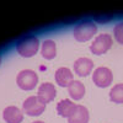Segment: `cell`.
Segmentation results:
<instances>
[{"label":"cell","mask_w":123,"mask_h":123,"mask_svg":"<svg viewBox=\"0 0 123 123\" xmlns=\"http://www.w3.org/2000/svg\"><path fill=\"white\" fill-rule=\"evenodd\" d=\"M75 108H76V105L69 98H64V100L59 101L58 105H57L58 115H60L62 117H65V118H69L71 115H73Z\"/></svg>","instance_id":"cell-11"},{"label":"cell","mask_w":123,"mask_h":123,"mask_svg":"<svg viewBox=\"0 0 123 123\" xmlns=\"http://www.w3.org/2000/svg\"><path fill=\"white\" fill-rule=\"evenodd\" d=\"M97 32V26L92 21H83L74 27V38L78 42H86Z\"/></svg>","instance_id":"cell-2"},{"label":"cell","mask_w":123,"mask_h":123,"mask_svg":"<svg viewBox=\"0 0 123 123\" xmlns=\"http://www.w3.org/2000/svg\"><path fill=\"white\" fill-rule=\"evenodd\" d=\"M3 118L7 123H21L24 119V112L16 106H7L3 111Z\"/></svg>","instance_id":"cell-9"},{"label":"cell","mask_w":123,"mask_h":123,"mask_svg":"<svg viewBox=\"0 0 123 123\" xmlns=\"http://www.w3.org/2000/svg\"><path fill=\"white\" fill-rule=\"evenodd\" d=\"M46 110V105L42 104L37 96H30L24 101L22 111L28 116H39Z\"/></svg>","instance_id":"cell-6"},{"label":"cell","mask_w":123,"mask_h":123,"mask_svg":"<svg viewBox=\"0 0 123 123\" xmlns=\"http://www.w3.org/2000/svg\"><path fill=\"white\" fill-rule=\"evenodd\" d=\"M110 98L116 104H123V84H117L111 89Z\"/></svg>","instance_id":"cell-15"},{"label":"cell","mask_w":123,"mask_h":123,"mask_svg":"<svg viewBox=\"0 0 123 123\" xmlns=\"http://www.w3.org/2000/svg\"><path fill=\"white\" fill-rule=\"evenodd\" d=\"M113 36H115V39L119 44H123V22H119L115 26Z\"/></svg>","instance_id":"cell-16"},{"label":"cell","mask_w":123,"mask_h":123,"mask_svg":"<svg viewBox=\"0 0 123 123\" xmlns=\"http://www.w3.org/2000/svg\"><path fill=\"white\" fill-rule=\"evenodd\" d=\"M55 81L59 86L68 87L73 81V73L68 68H59L55 71Z\"/></svg>","instance_id":"cell-12"},{"label":"cell","mask_w":123,"mask_h":123,"mask_svg":"<svg viewBox=\"0 0 123 123\" xmlns=\"http://www.w3.org/2000/svg\"><path fill=\"white\" fill-rule=\"evenodd\" d=\"M39 49V41L37 37H26L16 43V50L20 55L30 58L35 55Z\"/></svg>","instance_id":"cell-1"},{"label":"cell","mask_w":123,"mask_h":123,"mask_svg":"<svg viewBox=\"0 0 123 123\" xmlns=\"http://www.w3.org/2000/svg\"><path fill=\"white\" fill-rule=\"evenodd\" d=\"M112 80H113V74H112L111 69H108L106 67H100V68L95 69L94 74H92V81L98 87L110 86Z\"/></svg>","instance_id":"cell-5"},{"label":"cell","mask_w":123,"mask_h":123,"mask_svg":"<svg viewBox=\"0 0 123 123\" xmlns=\"http://www.w3.org/2000/svg\"><path fill=\"white\" fill-rule=\"evenodd\" d=\"M68 91L71 98L74 100H81L85 95V86L79 80H73L68 86Z\"/></svg>","instance_id":"cell-13"},{"label":"cell","mask_w":123,"mask_h":123,"mask_svg":"<svg viewBox=\"0 0 123 123\" xmlns=\"http://www.w3.org/2000/svg\"><path fill=\"white\" fill-rule=\"evenodd\" d=\"M69 123H87L89 122V111L85 106L83 105H76L75 111L73 112L69 118Z\"/></svg>","instance_id":"cell-10"},{"label":"cell","mask_w":123,"mask_h":123,"mask_svg":"<svg viewBox=\"0 0 123 123\" xmlns=\"http://www.w3.org/2000/svg\"><path fill=\"white\" fill-rule=\"evenodd\" d=\"M0 64H1V58H0Z\"/></svg>","instance_id":"cell-18"},{"label":"cell","mask_w":123,"mask_h":123,"mask_svg":"<svg viewBox=\"0 0 123 123\" xmlns=\"http://www.w3.org/2000/svg\"><path fill=\"white\" fill-rule=\"evenodd\" d=\"M112 43H113V38H112V36L108 35V33H102V35L97 36L94 39V42H92V44L90 47L91 53H94L96 55L104 54L112 47Z\"/></svg>","instance_id":"cell-4"},{"label":"cell","mask_w":123,"mask_h":123,"mask_svg":"<svg viewBox=\"0 0 123 123\" xmlns=\"http://www.w3.org/2000/svg\"><path fill=\"white\" fill-rule=\"evenodd\" d=\"M41 53L46 59H53L57 54V46L54 41L52 39H46L41 46Z\"/></svg>","instance_id":"cell-14"},{"label":"cell","mask_w":123,"mask_h":123,"mask_svg":"<svg viewBox=\"0 0 123 123\" xmlns=\"http://www.w3.org/2000/svg\"><path fill=\"white\" fill-rule=\"evenodd\" d=\"M94 69V62L89 58H79L74 63V71L79 76H87Z\"/></svg>","instance_id":"cell-8"},{"label":"cell","mask_w":123,"mask_h":123,"mask_svg":"<svg viewBox=\"0 0 123 123\" xmlns=\"http://www.w3.org/2000/svg\"><path fill=\"white\" fill-rule=\"evenodd\" d=\"M55 95H57V89L52 83H43L38 87L37 97L44 105L48 104V102H50V101H53Z\"/></svg>","instance_id":"cell-7"},{"label":"cell","mask_w":123,"mask_h":123,"mask_svg":"<svg viewBox=\"0 0 123 123\" xmlns=\"http://www.w3.org/2000/svg\"><path fill=\"white\" fill-rule=\"evenodd\" d=\"M16 83H17L18 87L22 90H32V89H35V86L38 83V76L33 70L25 69L17 74Z\"/></svg>","instance_id":"cell-3"},{"label":"cell","mask_w":123,"mask_h":123,"mask_svg":"<svg viewBox=\"0 0 123 123\" xmlns=\"http://www.w3.org/2000/svg\"><path fill=\"white\" fill-rule=\"evenodd\" d=\"M33 123H44V122H42V121H36V122H33Z\"/></svg>","instance_id":"cell-17"}]
</instances>
